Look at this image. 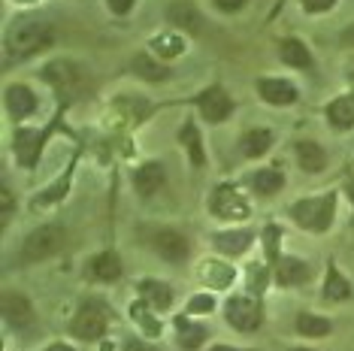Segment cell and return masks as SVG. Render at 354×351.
<instances>
[{
    "mask_svg": "<svg viewBox=\"0 0 354 351\" xmlns=\"http://www.w3.org/2000/svg\"><path fill=\"white\" fill-rule=\"evenodd\" d=\"M333 212H336V197L333 194H324V197H312V200H300L294 206V218L297 225L306 227V230H321L330 227L333 221Z\"/></svg>",
    "mask_w": 354,
    "mask_h": 351,
    "instance_id": "cell-1",
    "label": "cell"
},
{
    "mask_svg": "<svg viewBox=\"0 0 354 351\" xmlns=\"http://www.w3.org/2000/svg\"><path fill=\"white\" fill-rule=\"evenodd\" d=\"M49 25H43V21H21V25H15L10 30V37H6V46H10L12 55H19V58H25V55H34L37 49H43L46 43H49Z\"/></svg>",
    "mask_w": 354,
    "mask_h": 351,
    "instance_id": "cell-2",
    "label": "cell"
},
{
    "mask_svg": "<svg viewBox=\"0 0 354 351\" xmlns=\"http://www.w3.org/2000/svg\"><path fill=\"white\" fill-rule=\"evenodd\" d=\"M64 245V227L61 225H43L25 239V260H43L58 254Z\"/></svg>",
    "mask_w": 354,
    "mask_h": 351,
    "instance_id": "cell-3",
    "label": "cell"
},
{
    "mask_svg": "<svg viewBox=\"0 0 354 351\" xmlns=\"http://www.w3.org/2000/svg\"><path fill=\"white\" fill-rule=\"evenodd\" d=\"M106 330V312L100 303H85L79 309V315L73 318V333L79 339H100Z\"/></svg>",
    "mask_w": 354,
    "mask_h": 351,
    "instance_id": "cell-4",
    "label": "cell"
},
{
    "mask_svg": "<svg viewBox=\"0 0 354 351\" xmlns=\"http://www.w3.org/2000/svg\"><path fill=\"white\" fill-rule=\"evenodd\" d=\"M227 321H230V327H236V330H254V327H261V321H263L261 303L252 297H233L227 303Z\"/></svg>",
    "mask_w": 354,
    "mask_h": 351,
    "instance_id": "cell-5",
    "label": "cell"
},
{
    "mask_svg": "<svg viewBox=\"0 0 354 351\" xmlns=\"http://www.w3.org/2000/svg\"><path fill=\"white\" fill-rule=\"evenodd\" d=\"M200 113H203L206 122H224V118L230 115V109H233V100L227 97V94L221 91V88H209V91L200 94Z\"/></svg>",
    "mask_w": 354,
    "mask_h": 351,
    "instance_id": "cell-6",
    "label": "cell"
},
{
    "mask_svg": "<svg viewBox=\"0 0 354 351\" xmlns=\"http://www.w3.org/2000/svg\"><path fill=\"white\" fill-rule=\"evenodd\" d=\"M257 91L272 106H291V103H297V88L291 82H285V79H261Z\"/></svg>",
    "mask_w": 354,
    "mask_h": 351,
    "instance_id": "cell-7",
    "label": "cell"
},
{
    "mask_svg": "<svg viewBox=\"0 0 354 351\" xmlns=\"http://www.w3.org/2000/svg\"><path fill=\"white\" fill-rule=\"evenodd\" d=\"M155 252L164 260L179 263V260L188 258V239H185L182 234H176V230H160V234L155 236Z\"/></svg>",
    "mask_w": 354,
    "mask_h": 351,
    "instance_id": "cell-8",
    "label": "cell"
},
{
    "mask_svg": "<svg viewBox=\"0 0 354 351\" xmlns=\"http://www.w3.org/2000/svg\"><path fill=\"white\" fill-rule=\"evenodd\" d=\"M212 209H215V215H221V218H245V215H248L245 200L236 194V191H230V188H218V191H215Z\"/></svg>",
    "mask_w": 354,
    "mask_h": 351,
    "instance_id": "cell-9",
    "label": "cell"
},
{
    "mask_svg": "<svg viewBox=\"0 0 354 351\" xmlns=\"http://www.w3.org/2000/svg\"><path fill=\"white\" fill-rule=\"evenodd\" d=\"M6 109H10V115L15 118V122L28 118V115L37 109L34 91H30V88H25V85H12V88H6Z\"/></svg>",
    "mask_w": 354,
    "mask_h": 351,
    "instance_id": "cell-10",
    "label": "cell"
},
{
    "mask_svg": "<svg viewBox=\"0 0 354 351\" xmlns=\"http://www.w3.org/2000/svg\"><path fill=\"white\" fill-rule=\"evenodd\" d=\"M3 318L10 327H28L34 312H30V303L21 294H3Z\"/></svg>",
    "mask_w": 354,
    "mask_h": 351,
    "instance_id": "cell-11",
    "label": "cell"
},
{
    "mask_svg": "<svg viewBox=\"0 0 354 351\" xmlns=\"http://www.w3.org/2000/svg\"><path fill=\"white\" fill-rule=\"evenodd\" d=\"M167 19H170V25H176V28H188L191 34H200V28H203V19H200L197 6L188 3V0H176L170 10H167Z\"/></svg>",
    "mask_w": 354,
    "mask_h": 351,
    "instance_id": "cell-12",
    "label": "cell"
},
{
    "mask_svg": "<svg viewBox=\"0 0 354 351\" xmlns=\"http://www.w3.org/2000/svg\"><path fill=\"white\" fill-rule=\"evenodd\" d=\"M39 146H43V133L39 131H19L15 133V158L21 167H34Z\"/></svg>",
    "mask_w": 354,
    "mask_h": 351,
    "instance_id": "cell-13",
    "label": "cell"
},
{
    "mask_svg": "<svg viewBox=\"0 0 354 351\" xmlns=\"http://www.w3.org/2000/svg\"><path fill=\"white\" fill-rule=\"evenodd\" d=\"M164 182H167V170L160 164H146V167H140L136 176H133V185L142 197H151L155 191H160Z\"/></svg>",
    "mask_w": 354,
    "mask_h": 351,
    "instance_id": "cell-14",
    "label": "cell"
},
{
    "mask_svg": "<svg viewBox=\"0 0 354 351\" xmlns=\"http://www.w3.org/2000/svg\"><path fill=\"white\" fill-rule=\"evenodd\" d=\"M88 276L97 278V282H115V278L122 276V260H118L112 252H103L88 263Z\"/></svg>",
    "mask_w": 354,
    "mask_h": 351,
    "instance_id": "cell-15",
    "label": "cell"
},
{
    "mask_svg": "<svg viewBox=\"0 0 354 351\" xmlns=\"http://www.w3.org/2000/svg\"><path fill=\"white\" fill-rule=\"evenodd\" d=\"M297 158L306 173H321L327 167V155L318 142H297Z\"/></svg>",
    "mask_w": 354,
    "mask_h": 351,
    "instance_id": "cell-16",
    "label": "cell"
},
{
    "mask_svg": "<svg viewBox=\"0 0 354 351\" xmlns=\"http://www.w3.org/2000/svg\"><path fill=\"white\" fill-rule=\"evenodd\" d=\"M276 278H279V285H303L306 278H309V263H303V260H297V258L279 260Z\"/></svg>",
    "mask_w": 354,
    "mask_h": 351,
    "instance_id": "cell-17",
    "label": "cell"
},
{
    "mask_svg": "<svg viewBox=\"0 0 354 351\" xmlns=\"http://www.w3.org/2000/svg\"><path fill=\"white\" fill-rule=\"evenodd\" d=\"M212 243L224 254H243L252 245V234H245V230H227V234H215Z\"/></svg>",
    "mask_w": 354,
    "mask_h": 351,
    "instance_id": "cell-18",
    "label": "cell"
},
{
    "mask_svg": "<svg viewBox=\"0 0 354 351\" xmlns=\"http://www.w3.org/2000/svg\"><path fill=\"white\" fill-rule=\"evenodd\" d=\"M327 118L333 127H339V131H345V127L354 124V97H339L333 100L327 106Z\"/></svg>",
    "mask_w": 354,
    "mask_h": 351,
    "instance_id": "cell-19",
    "label": "cell"
},
{
    "mask_svg": "<svg viewBox=\"0 0 354 351\" xmlns=\"http://www.w3.org/2000/svg\"><path fill=\"white\" fill-rule=\"evenodd\" d=\"M279 58L285 64H291V67H312V55L300 39H285L279 49Z\"/></svg>",
    "mask_w": 354,
    "mask_h": 351,
    "instance_id": "cell-20",
    "label": "cell"
},
{
    "mask_svg": "<svg viewBox=\"0 0 354 351\" xmlns=\"http://www.w3.org/2000/svg\"><path fill=\"white\" fill-rule=\"evenodd\" d=\"M272 146V133L270 131H248L243 142H239V149H243L245 158H261L267 155V149Z\"/></svg>",
    "mask_w": 354,
    "mask_h": 351,
    "instance_id": "cell-21",
    "label": "cell"
},
{
    "mask_svg": "<svg viewBox=\"0 0 354 351\" xmlns=\"http://www.w3.org/2000/svg\"><path fill=\"white\" fill-rule=\"evenodd\" d=\"M46 79H49L52 85H58L61 91H70V88L76 85V67L73 64H64V61H58V64H49L46 67Z\"/></svg>",
    "mask_w": 354,
    "mask_h": 351,
    "instance_id": "cell-22",
    "label": "cell"
},
{
    "mask_svg": "<svg viewBox=\"0 0 354 351\" xmlns=\"http://www.w3.org/2000/svg\"><path fill=\"white\" fill-rule=\"evenodd\" d=\"M140 294H142V300H149L155 309H170L173 306V291L160 282H142Z\"/></svg>",
    "mask_w": 354,
    "mask_h": 351,
    "instance_id": "cell-23",
    "label": "cell"
},
{
    "mask_svg": "<svg viewBox=\"0 0 354 351\" xmlns=\"http://www.w3.org/2000/svg\"><path fill=\"white\" fill-rule=\"evenodd\" d=\"M133 70L136 73H140L142 79H149V82H160V79H167L170 76V70L164 67V64H158L155 58H151V55H136V61H133Z\"/></svg>",
    "mask_w": 354,
    "mask_h": 351,
    "instance_id": "cell-24",
    "label": "cell"
},
{
    "mask_svg": "<svg viewBox=\"0 0 354 351\" xmlns=\"http://www.w3.org/2000/svg\"><path fill=\"white\" fill-rule=\"evenodd\" d=\"M176 327H179V345H182L185 351L200 348V342L206 339V330H203V327L188 324V318H179V321H176Z\"/></svg>",
    "mask_w": 354,
    "mask_h": 351,
    "instance_id": "cell-25",
    "label": "cell"
},
{
    "mask_svg": "<svg viewBox=\"0 0 354 351\" xmlns=\"http://www.w3.org/2000/svg\"><path fill=\"white\" fill-rule=\"evenodd\" d=\"M285 185V179H281V173H276V170H257L254 176H252V188L257 191V194H276V191Z\"/></svg>",
    "mask_w": 354,
    "mask_h": 351,
    "instance_id": "cell-26",
    "label": "cell"
},
{
    "mask_svg": "<svg viewBox=\"0 0 354 351\" xmlns=\"http://www.w3.org/2000/svg\"><path fill=\"white\" fill-rule=\"evenodd\" d=\"M297 330H300L303 336H327V333L333 330V324L321 315H300L297 318Z\"/></svg>",
    "mask_w": 354,
    "mask_h": 351,
    "instance_id": "cell-27",
    "label": "cell"
},
{
    "mask_svg": "<svg viewBox=\"0 0 354 351\" xmlns=\"http://www.w3.org/2000/svg\"><path fill=\"white\" fill-rule=\"evenodd\" d=\"M324 297L327 300H348L351 297V288H348V282L342 278L339 269H333L330 267V273H327V285H324Z\"/></svg>",
    "mask_w": 354,
    "mask_h": 351,
    "instance_id": "cell-28",
    "label": "cell"
},
{
    "mask_svg": "<svg viewBox=\"0 0 354 351\" xmlns=\"http://www.w3.org/2000/svg\"><path fill=\"white\" fill-rule=\"evenodd\" d=\"M203 282L212 285V288H227L233 282V269L224 267V263H206L203 267Z\"/></svg>",
    "mask_w": 354,
    "mask_h": 351,
    "instance_id": "cell-29",
    "label": "cell"
},
{
    "mask_svg": "<svg viewBox=\"0 0 354 351\" xmlns=\"http://www.w3.org/2000/svg\"><path fill=\"white\" fill-rule=\"evenodd\" d=\"M182 142L188 146V151H191V161H194L197 167L203 164V146H200V137H197V127L194 124H185L182 127Z\"/></svg>",
    "mask_w": 354,
    "mask_h": 351,
    "instance_id": "cell-30",
    "label": "cell"
},
{
    "mask_svg": "<svg viewBox=\"0 0 354 351\" xmlns=\"http://www.w3.org/2000/svg\"><path fill=\"white\" fill-rule=\"evenodd\" d=\"M151 46H155L160 55H167V58H173V55L182 52V39H179V37H158Z\"/></svg>",
    "mask_w": 354,
    "mask_h": 351,
    "instance_id": "cell-31",
    "label": "cell"
},
{
    "mask_svg": "<svg viewBox=\"0 0 354 351\" xmlns=\"http://www.w3.org/2000/svg\"><path fill=\"white\" fill-rule=\"evenodd\" d=\"M263 285H267V269L261 267V263H254L252 269H248V288H252V294L263 291Z\"/></svg>",
    "mask_w": 354,
    "mask_h": 351,
    "instance_id": "cell-32",
    "label": "cell"
},
{
    "mask_svg": "<svg viewBox=\"0 0 354 351\" xmlns=\"http://www.w3.org/2000/svg\"><path fill=\"white\" fill-rule=\"evenodd\" d=\"M212 309H215V300L209 297V294H200V297H194L188 303V312L191 315H194V312H212Z\"/></svg>",
    "mask_w": 354,
    "mask_h": 351,
    "instance_id": "cell-33",
    "label": "cell"
},
{
    "mask_svg": "<svg viewBox=\"0 0 354 351\" xmlns=\"http://www.w3.org/2000/svg\"><path fill=\"white\" fill-rule=\"evenodd\" d=\"M133 318H136V321H140L142 327H146V330L151 333V336H155V333H158V324H155V321H151V318L146 315V309H142V306H133Z\"/></svg>",
    "mask_w": 354,
    "mask_h": 351,
    "instance_id": "cell-34",
    "label": "cell"
},
{
    "mask_svg": "<svg viewBox=\"0 0 354 351\" xmlns=\"http://www.w3.org/2000/svg\"><path fill=\"white\" fill-rule=\"evenodd\" d=\"M300 3H303L306 12H324V10H330V6L336 3V0H300Z\"/></svg>",
    "mask_w": 354,
    "mask_h": 351,
    "instance_id": "cell-35",
    "label": "cell"
},
{
    "mask_svg": "<svg viewBox=\"0 0 354 351\" xmlns=\"http://www.w3.org/2000/svg\"><path fill=\"white\" fill-rule=\"evenodd\" d=\"M106 3H109V10L115 12V15H124V12H131L133 0H106Z\"/></svg>",
    "mask_w": 354,
    "mask_h": 351,
    "instance_id": "cell-36",
    "label": "cell"
},
{
    "mask_svg": "<svg viewBox=\"0 0 354 351\" xmlns=\"http://www.w3.org/2000/svg\"><path fill=\"white\" fill-rule=\"evenodd\" d=\"M215 3H218V10H224V12H236L245 6V0H215Z\"/></svg>",
    "mask_w": 354,
    "mask_h": 351,
    "instance_id": "cell-37",
    "label": "cell"
},
{
    "mask_svg": "<svg viewBox=\"0 0 354 351\" xmlns=\"http://www.w3.org/2000/svg\"><path fill=\"white\" fill-rule=\"evenodd\" d=\"M0 206H3V221L10 218V209H12V197H10V191H0Z\"/></svg>",
    "mask_w": 354,
    "mask_h": 351,
    "instance_id": "cell-38",
    "label": "cell"
},
{
    "mask_svg": "<svg viewBox=\"0 0 354 351\" xmlns=\"http://www.w3.org/2000/svg\"><path fill=\"white\" fill-rule=\"evenodd\" d=\"M339 39H342V46H354V25H348V28H345Z\"/></svg>",
    "mask_w": 354,
    "mask_h": 351,
    "instance_id": "cell-39",
    "label": "cell"
},
{
    "mask_svg": "<svg viewBox=\"0 0 354 351\" xmlns=\"http://www.w3.org/2000/svg\"><path fill=\"white\" fill-rule=\"evenodd\" d=\"M124 351H155V348H149L146 342H127V348Z\"/></svg>",
    "mask_w": 354,
    "mask_h": 351,
    "instance_id": "cell-40",
    "label": "cell"
},
{
    "mask_svg": "<svg viewBox=\"0 0 354 351\" xmlns=\"http://www.w3.org/2000/svg\"><path fill=\"white\" fill-rule=\"evenodd\" d=\"M46 351H73V348H70V345H64V342H55V345H49Z\"/></svg>",
    "mask_w": 354,
    "mask_h": 351,
    "instance_id": "cell-41",
    "label": "cell"
},
{
    "mask_svg": "<svg viewBox=\"0 0 354 351\" xmlns=\"http://www.w3.org/2000/svg\"><path fill=\"white\" fill-rule=\"evenodd\" d=\"M212 351H239V348H230V345H215Z\"/></svg>",
    "mask_w": 354,
    "mask_h": 351,
    "instance_id": "cell-42",
    "label": "cell"
},
{
    "mask_svg": "<svg viewBox=\"0 0 354 351\" xmlns=\"http://www.w3.org/2000/svg\"><path fill=\"white\" fill-rule=\"evenodd\" d=\"M297 351H309V348H297Z\"/></svg>",
    "mask_w": 354,
    "mask_h": 351,
    "instance_id": "cell-43",
    "label": "cell"
}]
</instances>
